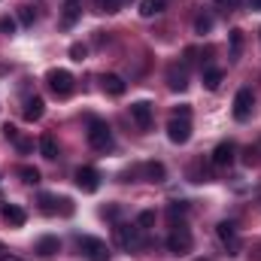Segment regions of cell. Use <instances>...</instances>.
I'll return each mask as SVG.
<instances>
[{
    "label": "cell",
    "instance_id": "83f0119b",
    "mask_svg": "<svg viewBox=\"0 0 261 261\" xmlns=\"http://www.w3.org/2000/svg\"><path fill=\"white\" fill-rule=\"evenodd\" d=\"M18 176H21L24 182H31V186H34V182H40V170H37V167H21V170H18Z\"/></svg>",
    "mask_w": 261,
    "mask_h": 261
},
{
    "label": "cell",
    "instance_id": "60d3db41",
    "mask_svg": "<svg viewBox=\"0 0 261 261\" xmlns=\"http://www.w3.org/2000/svg\"><path fill=\"white\" fill-rule=\"evenodd\" d=\"M197 261H206V258H197Z\"/></svg>",
    "mask_w": 261,
    "mask_h": 261
},
{
    "label": "cell",
    "instance_id": "5bb4252c",
    "mask_svg": "<svg viewBox=\"0 0 261 261\" xmlns=\"http://www.w3.org/2000/svg\"><path fill=\"white\" fill-rule=\"evenodd\" d=\"M3 222H6L9 228H21V225L28 222V213H24L21 206H15V203H6V206H3Z\"/></svg>",
    "mask_w": 261,
    "mask_h": 261
},
{
    "label": "cell",
    "instance_id": "836d02e7",
    "mask_svg": "<svg viewBox=\"0 0 261 261\" xmlns=\"http://www.w3.org/2000/svg\"><path fill=\"white\" fill-rule=\"evenodd\" d=\"M0 31L3 34H15V21L12 18H0Z\"/></svg>",
    "mask_w": 261,
    "mask_h": 261
},
{
    "label": "cell",
    "instance_id": "1f68e13d",
    "mask_svg": "<svg viewBox=\"0 0 261 261\" xmlns=\"http://www.w3.org/2000/svg\"><path fill=\"white\" fill-rule=\"evenodd\" d=\"M15 146H18V152H31V149H34V140H28V137H18V140H15Z\"/></svg>",
    "mask_w": 261,
    "mask_h": 261
},
{
    "label": "cell",
    "instance_id": "d4e9b609",
    "mask_svg": "<svg viewBox=\"0 0 261 261\" xmlns=\"http://www.w3.org/2000/svg\"><path fill=\"white\" fill-rule=\"evenodd\" d=\"M152 225H155V213H152V210H143V213L137 216V228H140V231H149Z\"/></svg>",
    "mask_w": 261,
    "mask_h": 261
},
{
    "label": "cell",
    "instance_id": "7402d4cb",
    "mask_svg": "<svg viewBox=\"0 0 261 261\" xmlns=\"http://www.w3.org/2000/svg\"><path fill=\"white\" fill-rule=\"evenodd\" d=\"M240 52H243V31H237V28H234V31H231V58L237 61V58H240Z\"/></svg>",
    "mask_w": 261,
    "mask_h": 261
},
{
    "label": "cell",
    "instance_id": "44dd1931",
    "mask_svg": "<svg viewBox=\"0 0 261 261\" xmlns=\"http://www.w3.org/2000/svg\"><path fill=\"white\" fill-rule=\"evenodd\" d=\"M76 18H79V3H67L64 0V18H61V24L64 28H73Z\"/></svg>",
    "mask_w": 261,
    "mask_h": 261
},
{
    "label": "cell",
    "instance_id": "f35d334b",
    "mask_svg": "<svg viewBox=\"0 0 261 261\" xmlns=\"http://www.w3.org/2000/svg\"><path fill=\"white\" fill-rule=\"evenodd\" d=\"M3 252H6V246H3V243H0V258H3Z\"/></svg>",
    "mask_w": 261,
    "mask_h": 261
},
{
    "label": "cell",
    "instance_id": "d6a6232c",
    "mask_svg": "<svg viewBox=\"0 0 261 261\" xmlns=\"http://www.w3.org/2000/svg\"><path fill=\"white\" fill-rule=\"evenodd\" d=\"M3 137L15 143V140H18V128H15V125H3Z\"/></svg>",
    "mask_w": 261,
    "mask_h": 261
},
{
    "label": "cell",
    "instance_id": "cb8c5ba5",
    "mask_svg": "<svg viewBox=\"0 0 261 261\" xmlns=\"http://www.w3.org/2000/svg\"><path fill=\"white\" fill-rule=\"evenodd\" d=\"M189 213V203H170V210H167V219H170V225L176 228V219H182Z\"/></svg>",
    "mask_w": 261,
    "mask_h": 261
},
{
    "label": "cell",
    "instance_id": "277c9868",
    "mask_svg": "<svg viewBox=\"0 0 261 261\" xmlns=\"http://www.w3.org/2000/svg\"><path fill=\"white\" fill-rule=\"evenodd\" d=\"M46 82H49V88H52L55 97H70L73 94V76L67 70H49Z\"/></svg>",
    "mask_w": 261,
    "mask_h": 261
},
{
    "label": "cell",
    "instance_id": "603a6c76",
    "mask_svg": "<svg viewBox=\"0 0 261 261\" xmlns=\"http://www.w3.org/2000/svg\"><path fill=\"white\" fill-rule=\"evenodd\" d=\"M195 31L197 34H210V31H213V15H210V12H200L195 18Z\"/></svg>",
    "mask_w": 261,
    "mask_h": 261
},
{
    "label": "cell",
    "instance_id": "8fae6325",
    "mask_svg": "<svg viewBox=\"0 0 261 261\" xmlns=\"http://www.w3.org/2000/svg\"><path fill=\"white\" fill-rule=\"evenodd\" d=\"M167 85H170V91H186L189 88V67L182 64H170L167 67Z\"/></svg>",
    "mask_w": 261,
    "mask_h": 261
},
{
    "label": "cell",
    "instance_id": "8d00e7d4",
    "mask_svg": "<svg viewBox=\"0 0 261 261\" xmlns=\"http://www.w3.org/2000/svg\"><path fill=\"white\" fill-rule=\"evenodd\" d=\"M219 6H237V0H216Z\"/></svg>",
    "mask_w": 261,
    "mask_h": 261
},
{
    "label": "cell",
    "instance_id": "f546056e",
    "mask_svg": "<svg viewBox=\"0 0 261 261\" xmlns=\"http://www.w3.org/2000/svg\"><path fill=\"white\" fill-rule=\"evenodd\" d=\"M18 21L21 24H34V9L31 6H18Z\"/></svg>",
    "mask_w": 261,
    "mask_h": 261
},
{
    "label": "cell",
    "instance_id": "3957f363",
    "mask_svg": "<svg viewBox=\"0 0 261 261\" xmlns=\"http://www.w3.org/2000/svg\"><path fill=\"white\" fill-rule=\"evenodd\" d=\"M79 249L88 261H110V246L97 237H79Z\"/></svg>",
    "mask_w": 261,
    "mask_h": 261
},
{
    "label": "cell",
    "instance_id": "74e56055",
    "mask_svg": "<svg viewBox=\"0 0 261 261\" xmlns=\"http://www.w3.org/2000/svg\"><path fill=\"white\" fill-rule=\"evenodd\" d=\"M249 6H252V9H261V0H249Z\"/></svg>",
    "mask_w": 261,
    "mask_h": 261
},
{
    "label": "cell",
    "instance_id": "e0dca14e",
    "mask_svg": "<svg viewBox=\"0 0 261 261\" xmlns=\"http://www.w3.org/2000/svg\"><path fill=\"white\" fill-rule=\"evenodd\" d=\"M40 155L49 158V161L58 158V140H55L52 134H43V137H40Z\"/></svg>",
    "mask_w": 261,
    "mask_h": 261
},
{
    "label": "cell",
    "instance_id": "8992f818",
    "mask_svg": "<svg viewBox=\"0 0 261 261\" xmlns=\"http://www.w3.org/2000/svg\"><path fill=\"white\" fill-rule=\"evenodd\" d=\"M252 107H255L252 88H240V91L234 94V119H237V122H246V119L252 116Z\"/></svg>",
    "mask_w": 261,
    "mask_h": 261
},
{
    "label": "cell",
    "instance_id": "4fadbf2b",
    "mask_svg": "<svg viewBox=\"0 0 261 261\" xmlns=\"http://www.w3.org/2000/svg\"><path fill=\"white\" fill-rule=\"evenodd\" d=\"M21 113H24V122H40V119H43V113H46V103H43V97H28Z\"/></svg>",
    "mask_w": 261,
    "mask_h": 261
},
{
    "label": "cell",
    "instance_id": "52a82bcc",
    "mask_svg": "<svg viewBox=\"0 0 261 261\" xmlns=\"http://www.w3.org/2000/svg\"><path fill=\"white\" fill-rule=\"evenodd\" d=\"M192 243H195V240H192V234H189L182 225L173 228V234L167 237V249H170L173 255H189V252H192Z\"/></svg>",
    "mask_w": 261,
    "mask_h": 261
},
{
    "label": "cell",
    "instance_id": "9c48e42d",
    "mask_svg": "<svg viewBox=\"0 0 261 261\" xmlns=\"http://www.w3.org/2000/svg\"><path fill=\"white\" fill-rule=\"evenodd\" d=\"M76 186H79L82 192L94 195V192L100 189V173H97L94 167H79V170H76Z\"/></svg>",
    "mask_w": 261,
    "mask_h": 261
},
{
    "label": "cell",
    "instance_id": "d590c367",
    "mask_svg": "<svg viewBox=\"0 0 261 261\" xmlns=\"http://www.w3.org/2000/svg\"><path fill=\"white\" fill-rule=\"evenodd\" d=\"M0 261H24V258H18V255H12V252H3V258Z\"/></svg>",
    "mask_w": 261,
    "mask_h": 261
},
{
    "label": "cell",
    "instance_id": "9a60e30c",
    "mask_svg": "<svg viewBox=\"0 0 261 261\" xmlns=\"http://www.w3.org/2000/svg\"><path fill=\"white\" fill-rule=\"evenodd\" d=\"M100 85H103V91H107V94H113V97H122V94H125V88H128V85H125V79H122V76H116V73H107V76L100 79Z\"/></svg>",
    "mask_w": 261,
    "mask_h": 261
},
{
    "label": "cell",
    "instance_id": "d6986e66",
    "mask_svg": "<svg viewBox=\"0 0 261 261\" xmlns=\"http://www.w3.org/2000/svg\"><path fill=\"white\" fill-rule=\"evenodd\" d=\"M222 76H225V73H222L219 67H206V70H203V85H206L210 91H216V88L222 85Z\"/></svg>",
    "mask_w": 261,
    "mask_h": 261
},
{
    "label": "cell",
    "instance_id": "6da1fadb",
    "mask_svg": "<svg viewBox=\"0 0 261 261\" xmlns=\"http://www.w3.org/2000/svg\"><path fill=\"white\" fill-rule=\"evenodd\" d=\"M88 146L97 149V152H107L113 146V134H110V125L107 122L91 119V125H88Z\"/></svg>",
    "mask_w": 261,
    "mask_h": 261
},
{
    "label": "cell",
    "instance_id": "e575fe53",
    "mask_svg": "<svg viewBox=\"0 0 261 261\" xmlns=\"http://www.w3.org/2000/svg\"><path fill=\"white\" fill-rule=\"evenodd\" d=\"M173 116H186V119H189V116H192V107H179V110H176Z\"/></svg>",
    "mask_w": 261,
    "mask_h": 261
},
{
    "label": "cell",
    "instance_id": "ba28073f",
    "mask_svg": "<svg viewBox=\"0 0 261 261\" xmlns=\"http://www.w3.org/2000/svg\"><path fill=\"white\" fill-rule=\"evenodd\" d=\"M216 234H219V240L228 246V255H240V240H237V228H234V222H219Z\"/></svg>",
    "mask_w": 261,
    "mask_h": 261
},
{
    "label": "cell",
    "instance_id": "30bf717a",
    "mask_svg": "<svg viewBox=\"0 0 261 261\" xmlns=\"http://www.w3.org/2000/svg\"><path fill=\"white\" fill-rule=\"evenodd\" d=\"M234 155H237V146H234L231 140H225V143H219V146L213 149V164L225 170V167L234 164Z\"/></svg>",
    "mask_w": 261,
    "mask_h": 261
},
{
    "label": "cell",
    "instance_id": "ffe728a7",
    "mask_svg": "<svg viewBox=\"0 0 261 261\" xmlns=\"http://www.w3.org/2000/svg\"><path fill=\"white\" fill-rule=\"evenodd\" d=\"M164 9V0H140V15L143 18H152Z\"/></svg>",
    "mask_w": 261,
    "mask_h": 261
},
{
    "label": "cell",
    "instance_id": "ac0fdd59",
    "mask_svg": "<svg viewBox=\"0 0 261 261\" xmlns=\"http://www.w3.org/2000/svg\"><path fill=\"white\" fill-rule=\"evenodd\" d=\"M37 252H40L43 258H52V255L61 252V240H58V237H43V240L37 243Z\"/></svg>",
    "mask_w": 261,
    "mask_h": 261
},
{
    "label": "cell",
    "instance_id": "484cf974",
    "mask_svg": "<svg viewBox=\"0 0 261 261\" xmlns=\"http://www.w3.org/2000/svg\"><path fill=\"white\" fill-rule=\"evenodd\" d=\"M122 3H128V0H94V6H97L100 12H119Z\"/></svg>",
    "mask_w": 261,
    "mask_h": 261
},
{
    "label": "cell",
    "instance_id": "4316f807",
    "mask_svg": "<svg viewBox=\"0 0 261 261\" xmlns=\"http://www.w3.org/2000/svg\"><path fill=\"white\" fill-rule=\"evenodd\" d=\"M55 203H58V200H55L52 195H40V210H43V213H49V216H52V213H58V206H55Z\"/></svg>",
    "mask_w": 261,
    "mask_h": 261
},
{
    "label": "cell",
    "instance_id": "ab89813d",
    "mask_svg": "<svg viewBox=\"0 0 261 261\" xmlns=\"http://www.w3.org/2000/svg\"><path fill=\"white\" fill-rule=\"evenodd\" d=\"M67 3H82V0H67Z\"/></svg>",
    "mask_w": 261,
    "mask_h": 261
},
{
    "label": "cell",
    "instance_id": "2e32d148",
    "mask_svg": "<svg viewBox=\"0 0 261 261\" xmlns=\"http://www.w3.org/2000/svg\"><path fill=\"white\" fill-rule=\"evenodd\" d=\"M140 173H143L149 182H164V176H167V170H164V164H161V161H149V164H143V167H140Z\"/></svg>",
    "mask_w": 261,
    "mask_h": 261
},
{
    "label": "cell",
    "instance_id": "f1b7e54d",
    "mask_svg": "<svg viewBox=\"0 0 261 261\" xmlns=\"http://www.w3.org/2000/svg\"><path fill=\"white\" fill-rule=\"evenodd\" d=\"M85 55H88V49H85L82 43H73V46H70V58H73V61H85Z\"/></svg>",
    "mask_w": 261,
    "mask_h": 261
},
{
    "label": "cell",
    "instance_id": "4dcf8cb0",
    "mask_svg": "<svg viewBox=\"0 0 261 261\" xmlns=\"http://www.w3.org/2000/svg\"><path fill=\"white\" fill-rule=\"evenodd\" d=\"M243 164H249V167H252V164H258V149L246 146V149H243Z\"/></svg>",
    "mask_w": 261,
    "mask_h": 261
},
{
    "label": "cell",
    "instance_id": "7a4b0ae2",
    "mask_svg": "<svg viewBox=\"0 0 261 261\" xmlns=\"http://www.w3.org/2000/svg\"><path fill=\"white\" fill-rule=\"evenodd\" d=\"M116 243L122 246V249H128V252H137V249H143V237H140V228L137 225H116Z\"/></svg>",
    "mask_w": 261,
    "mask_h": 261
},
{
    "label": "cell",
    "instance_id": "7c38bea8",
    "mask_svg": "<svg viewBox=\"0 0 261 261\" xmlns=\"http://www.w3.org/2000/svg\"><path fill=\"white\" fill-rule=\"evenodd\" d=\"M130 119L140 125V128H152V103L149 100H137V103H130Z\"/></svg>",
    "mask_w": 261,
    "mask_h": 261
},
{
    "label": "cell",
    "instance_id": "5b68a950",
    "mask_svg": "<svg viewBox=\"0 0 261 261\" xmlns=\"http://www.w3.org/2000/svg\"><path fill=\"white\" fill-rule=\"evenodd\" d=\"M167 137H170V143H176V146L189 143V140H192V122H189L186 116H173V119L167 122Z\"/></svg>",
    "mask_w": 261,
    "mask_h": 261
}]
</instances>
